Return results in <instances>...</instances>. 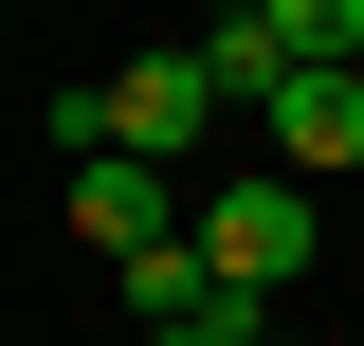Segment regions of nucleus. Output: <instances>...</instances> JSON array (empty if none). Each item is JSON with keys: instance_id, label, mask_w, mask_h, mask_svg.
Wrapping results in <instances>:
<instances>
[{"instance_id": "nucleus-3", "label": "nucleus", "mask_w": 364, "mask_h": 346, "mask_svg": "<svg viewBox=\"0 0 364 346\" xmlns=\"http://www.w3.org/2000/svg\"><path fill=\"white\" fill-rule=\"evenodd\" d=\"M273 164H291V182H346L364 164V73H291V91H273Z\"/></svg>"}, {"instance_id": "nucleus-7", "label": "nucleus", "mask_w": 364, "mask_h": 346, "mask_svg": "<svg viewBox=\"0 0 364 346\" xmlns=\"http://www.w3.org/2000/svg\"><path fill=\"white\" fill-rule=\"evenodd\" d=\"M146 346H273V292H200L182 328H146Z\"/></svg>"}, {"instance_id": "nucleus-6", "label": "nucleus", "mask_w": 364, "mask_h": 346, "mask_svg": "<svg viewBox=\"0 0 364 346\" xmlns=\"http://www.w3.org/2000/svg\"><path fill=\"white\" fill-rule=\"evenodd\" d=\"M273 37L310 55V73H364V0H273Z\"/></svg>"}, {"instance_id": "nucleus-2", "label": "nucleus", "mask_w": 364, "mask_h": 346, "mask_svg": "<svg viewBox=\"0 0 364 346\" xmlns=\"http://www.w3.org/2000/svg\"><path fill=\"white\" fill-rule=\"evenodd\" d=\"M200 256H219V292H291V273H310V182L291 164L219 182V201H200Z\"/></svg>"}, {"instance_id": "nucleus-4", "label": "nucleus", "mask_w": 364, "mask_h": 346, "mask_svg": "<svg viewBox=\"0 0 364 346\" xmlns=\"http://www.w3.org/2000/svg\"><path fill=\"white\" fill-rule=\"evenodd\" d=\"M73 237H109V273H128V256H164V164L91 146V164H73Z\"/></svg>"}, {"instance_id": "nucleus-5", "label": "nucleus", "mask_w": 364, "mask_h": 346, "mask_svg": "<svg viewBox=\"0 0 364 346\" xmlns=\"http://www.w3.org/2000/svg\"><path fill=\"white\" fill-rule=\"evenodd\" d=\"M200 73H219V91H255V110H273V91L310 73V55L273 37V0H219V19H200Z\"/></svg>"}, {"instance_id": "nucleus-1", "label": "nucleus", "mask_w": 364, "mask_h": 346, "mask_svg": "<svg viewBox=\"0 0 364 346\" xmlns=\"http://www.w3.org/2000/svg\"><path fill=\"white\" fill-rule=\"evenodd\" d=\"M200 128H219V73H200V37H182V55H128V73H91V146L182 164ZM91 146H73V164H91Z\"/></svg>"}, {"instance_id": "nucleus-8", "label": "nucleus", "mask_w": 364, "mask_h": 346, "mask_svg": "<svg viewBox=\"0 0 364 346\" xmlns=\"http://www.w3.org/2000/svg\"><path fill=\"white\" fill-rule=\"evenodd\" d=\"M273 346H291V328H273Z\"/></svg>"}]
</instances>
